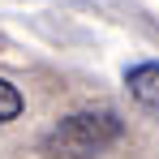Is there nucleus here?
Wrapping results in <instances>:
<instances>
[{
  "mask_svg": "<svg viewBox=\"0 0 159 159\" xmlns=\"http://www.w3.org/2000/svg\"><path fill=\"white\" fill-rule=\"evenodd\" d=\"M125 86H129L133 103L159 120V65H133L125 73Z\"/></svg>",
  "mask_w": 159,
  "mask_h": 159,
  "instance_id": "obj_2",
  "label": "nucleus"
},
{
  "mask_svg": "<svg viewBox=\"0 0 159 159\" xmlns=\"http://www.w3.org/2000/svg\"><path fill=\"white\" fill-rule=\"evenodd\" d=\"M22 107H26V99H22V90H17L13 82H4V78H0V125L17 120V116H22Z\"/></svg>",
  "mask_w": 159,
  "mask_h": 159,
  "instance_id": "obj_3",
  "label": "nucleus"
},
{
  "mask_svg": "<svg viewBox=\"0 0 159 159\" xmlns=\"http://www.w3.org/2000/svg\"><path fill=\"white\" fill-rule=\"evenodd\" d=\"M120 129H125L120 116L107 112V107H99V112H73V116H65L43 138V146L56 159H99L112 142H120Z\"/></svg>",
  "mask_w": 159,
  "mask_h": 159,
  "instance_id": "obj_1",
  "label": "nucleus"
}]
</instances>
